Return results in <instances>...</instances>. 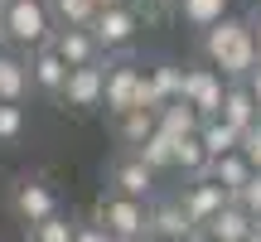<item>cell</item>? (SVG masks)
<instances>
[{"label":"cell","mask_w":261,"mask_h":242,"mask_svg":"<svg viewBox=\"0 0 261 242\" xmlns=\"http://www.w3.org/2000/svg\"><path fill=\"white\" fill-rule=\"evenodd\" d=\"M5 208H10L15 223L34 228V223H44L48 213H58V189L48 184L44 175H19L15 184H10V194H5Z\"/></svg>","instance_id":"3957f363"},{"label":"cell","mask_w":261,"mask_h":242,"mask_svg":"<svg viewBox=\"0 0 261 242\" xmlns=\"http://www.w3.org/2000/svg\"><path fill=\"white\" fill-rule=\"evenodd\" d=\"M48 15H54V29H92L97 5L92 0H44Z\"/></svg>","instance_id":"603a6c76"},{"label":"cell","mask_w":261,"mask_h":242,"mask_svg":"<svg viewBox=\"0 0 261 242\" xmlns=\"http://www.w3.org/2000/svg\"><path fill=\"white\" fill-rule=\"evenodd\" d=\"M0 15L10 25V44L39 49L54 39V15H48L44 0H0Z\"/></svg>","instance_id":"277c9868"},{"label":"cell","mask_w":261,"mask_h":242,"mask_svg":"<svg viewBox=\"0 0 261 242\" xmlns=\"http://www.w3.org/2000/svg\"><path fill=\"white\" fill-rule=\"evenodd\" d=\"M179 204H184V213H189V223H194V228H203L208 218H213L218 208L227 204V189L218 184V179H208V175H198V179H189V184L179 189Z\"/></svg>","instance_id":"30bf717a"},{"label":"cell","mask_w":261,"mask_h":242,"mask_svg":"<svg viewBox=\"0 0 261 242\" xmlns=\"http://www.w3.org/2000/svg\"><path fill=\"white\" fill-rule=\"evenodd\" d=\"M155 184H160V175L136 150H121V155L107 165V189H116V194H126V199H145L150 204V199H155Z\"/></svg>","instance_id":"ba28073f"},{"label":"cell","mask_w":261,"mask_h":242,"mask_svg":"<svg viewBox=\"0 0 261 242\" xmlns=\"http://www.w3.org/2000/svg\"><path fill=\"white\" fill-rule=\"evenodd\" d=\"M24 242H73V233H77V218H68L63 208L58 213H48L44 223H34V228H24Z\"/></svg>","instance_id":"484cf974"},{"label":"cell","mask_w":261,"mask_h":242,"mask_svg":"<svg viewBox=\"0 0 261 242\" xmlns=\"http://www.w3.org/2000/svg\"><path fill=\"white\" fill-rule=\"evenodd\" d=\"M252 228H256V218L247 213L237 199H227V204H223V208H218V213L203 223V233L213 237V242H242L247 233H252Z\"/></svg>","instance_id":"5bb4252c"},{"label":"cell","mask_w":261,"mask_h":242,"mask_svg":"<svg viewBox=\"0 0 261 242\" xmlns=\"http://www.w3.org/2000/svg\"><path fill=\"white\" fill-rule=\"evenodd\" d=\"M184 242H213V237H208V233H203V228H194V233H189Z\"/></svg>","instance_id":"d590c367"},{"label":"cell","mask_w":261,"mask_h":242,"mask_svg":"<svg viewBox=\"0 0 261 242\" xmlns=\"http://www.w3.org/2000/svg\"><path fill=\"white\" fill-rule=\"evenodd\" d=\"M29 58L0 54V102H24L29 97Z\"/></svg>","instance_id":"d6986e66"},{"label":"cell","mask_w":261,"mask_h":242,"mask_svg":"<svg viewBox=\"0 0 261 242\" xmlns=\"http://www.w3.org/2000/svg\"><path fill=\"white\" fill-rule=\"evenodd\" d=\"M179 97H184V68L179 63H150L140 107H165V102H179Z\"/></svg>","instance_id":"4fadbf2b"},{"label":"cell","mask_w":261,"mask_h":242,"mask_svg":"<svg viewBox=\"0 0 261 242\" xmlns=\"http://www.w3.org/2000/svg\"><path fill=\"white\" fill-rule=\"evenodd\" d=\"M174 15L184 19L189 29H213L218 19L227 15V0H179V5H174Z\"/></svg>","instance_id":"cb8c5ba5"},{"label":"cell","mask_w":261,"mask_h":242,"mask_svg":"<svg viewBox=\"0 0 261 242\" xmlns=\"http://www.w3.org/2000/svg\"><path fill=\"white\" fill-rule=\"evenodd\" d=\"M54 49L63 54L68 68H83V63L102 58V44L92 39V29H54Z\"/></svg>","instance_id":"9a60e30c"},{"label":"cell","mask_w":261,"mask_h":242,"mask_svg":"<svg viewBox=\"0 0 261 242\" xmlns=\"http://www.w3.org/2000/svg\"><path fill=\"white\" fill-rule=\"evenodd\" d=\"M247 87H252V97H256V107H261V63L252 68V78H247Z\"/></svg>","instance_id":"1f68e13d"},{"label":"cell","mask_w":261,"mask_h":242,"mask_svg":"<svg viewBox=\"0 0 261 242\" xmlns=\"http://www.w3.org/2000/svg\"><path fill=\"white\" fill-rule=\"evenodd\" d=\"M237 204H242V208H247V213H252V218H256V228H261V170H256V175H252V179H247V184H242V189H237Z\"/></svg>","instance_id":"83f0119b"},{"label":"cell","mask_w":261,"mask_h":242,"mask_svg":"<svg viewBox=\"0 0 261 242\" xmlns=\"http://www.w3.org/2000/svg\"><path fill=\"white\" fill-rule=\"evenodd\" d=\"M140 92H145V63H112V54H107V97L102 107L112 116L130 112V107H140Z\"/></svg>","instance_id":"52a82bcc"},{"label":"cell","mask_w":261,"mask_h":242,"mask_svg":"<svg viewBox=\"0 0 261 242\" xmlns=\"http://www.w3.org/2000/svg\"><path fill=\"white\" fill-rule=\"evenodd\" d=\"M112 121H116V140H121L126 150H136L140 140H145L150 131L160 126V107H130V112L112 116Z\"/></svg>","instance_id":"e0dca14e"},{"label":"cell","mask_w":261,"mask_h":242,"mask_svg":"<svg viewBox=\"0 0 261 242\" xmlns=\"http://www.w3.org/2000/svg\"><path fill=\"white\" fill-rule=\"evenodd\" d=\"M198 126H203V116L194 112V107L179 97V102H165L160 107V131L165 136H174V140H184V136H198Z\"/></svg>","instance_id":"44dd1931"},{"label":"cell","mask_w":261,"mask_h":242,"mask_svg":"<svg viewBox=\"0 0 261 242\" xmlns=\"http://www.w3.org/2000/svg\"><path fill=\"white\" fill-rule=\"evenodd\" d=\"M174 146H179V140H174V136H165V131L155 126V131H150V136L136 146V155L145 160L155 175H169V170H174Z\"/></svg>","instance_id":"7402d4cb"},{"label":"cell","mask_w":261,"mask_h":242,"mask_svg":"<svg viewBox=\"0 0 261 242\" xmlns=\"http://www.w3.org/2000/svg\"><path fill=\"white\" fill-rule=\"evenodd\" d=\"M29 83H34L39 92H48V97L63 92L68 63H63V54L54 49V39H48V44H39V49H29Z\"/></svg>","instance_id":"8fae6325"},{"label":"cell","mask_w":261,"mask_h":242,"mask_svg":"<svg viewBox=\"0 0 261 242\" xmlns=\"http://www.w3.org/2000/svg\"><path fill=\"white\" fill-rule=\"evenodd\" d=\"M140 25H145V15H140L136 5H112V10H97L92 39L102 44V54H126V49L136 44Z\"/></svg>","instance_id":"5b68a950"},{"label":"cell","mask_w":261,"mask_h":242,"mask_svg":"<svg viewBox=\"0 0 261 242\" xmlns=\"http://www.w3.org/2000/svg\"><path fill=\"white\" fill-rule=\"evenodd\" d=\"M256 5H261V0H256Z\"/></svg>","instance_id":"f35d334b"},{"label":"cell","mask_w":261,"mask_h":242,"mask_svg":"<svg viewBox=\"0 0 261 242\" xmlns=\"http://www.w3.org/2000/svg\"><path fill=\"white\" fill-rule=\"evenodd\" d=\"M189 233H194V223H189L179 194L174 199H150V237L155 242H184Z\"/></svg>","instance_id":"7c38bea8"},{"label":"cell","mask_w":261,"mask_h":242,"mask_svg":"<svg viewBox=\"0 0 261 242\" xmlns=\"http://www.w3.org/2000/svg\"><path fill=\"white\" fill-rule=\"evenodd\" d=\"M130 242H155V237H130Z\"/></svg>","instance_id":"74e56055"},{"label":"cell","mask_w":261,"mask_h":242,"mask_svg":"<svg viewBox=\"0 0 261 242\" xmlns=\"http://www.w3.org/2000/svg\"><path fill=\"white\" fill-rule=\"evenodd\" d=\"M242 242H261V228H252V233H247V237H242Z\"/></svg>","instance_id":"8d00e7d4"},{"label":"cell","mask_w":261,"mask_h":242,"mask_svg":"<svg viewBox=\"0 0 261 242\" xmlns=\"http://www.w3.org/2000/svg\"><path fill=\"white\" fill-rule=\"evenodd\" d=\"M174 170L184 179H198V175H208V150H203V140L198 136H184L174 146Z\"/></svg>","instance_id":"d4e9b609"},{"label":"cell","mask_w":261,"mask_h":242,"mask_svg":"<svg viewBox=\"0 0 261 242\" xmlns=\"http://www.w3.org/2000/svg\"><path fill=\"white\" fill-rule=\"evenodd\" d=\"M10 49V25H5V15H0V54Z\"/></svg>","instance_id":"836d02e7"},{"label":"cell","mask_w":261,"mask_h":242,"mask_svg":"<svg viewBox=\"0 0 261 242\" xmlns=\"http://www.w3.org/2000/svg\"><path fill=\"white\" fill-rule=\"evenodd\" d=\"M252 175H256V170L247 165V155H242V150H227V155L208 160V179H218V184L227 189V199H237V189H242Z\"/></svg>","instance_id":"ac0fdd59"},{"label":"cell","mask_w":261,"mask_h":242,"mask_svg":"<svg viewBox=\"0 0 261 242\" xmlns=\"http://www.w3.org/2000/svg\"><path fill=\"white\" fill-rule=\"evenodd\" d=\"M107 97V54L97 63H83V68H68V83L58 92V102L73 107V112H97Z\"/></svg>","instance_id":"8992f818"},{"label":"cell","mask_w":261,"mask_h":242,"mask_svg":"<svg viewBox=\"0 0 261 242\" xmlns=\"http://www.w3.org/2000/svg\"><path fill=\"white\" fill-rule=\"evenodd\" d=\"M237 150L247 155V165H252V170H261V121L242 131V146H237Z\"/></svg>","instance_id":"f1b7e54d"},{"label":"cell","mask_w":261,"mask_h":242,"mask_svg":"<svg viewBox=\"0 0 261 242\" xmlns=\"http://www.w3.org/2000/svg\"><path fill=\"white\" fill-rule=\"evenodd\" d=\"M218 116H223L227 126H237V131L256 126V121H261V107H256L252 87H247V83H227V97H223V112H218Z\"/></svg>","instance_id":"2e32d148"},{"label":"cell","mask_w":261,"mask_h":242,"mask_svg":"<svg viewBox=\"0 0 261 242\" xmlns=\"http://www.w3.org/2000/svg\"><path fill=\"white\" fill-rule=\"evenodd\" d=\"M223 97H227V78L218 73L213 63L184 68V102L194 107L198 116H218L223 112Z\"/></svg>","instance_id":"9c48e42d"},{"label":"cell","mask_w":261,"mask_h":242,"mask_svg":"<svg viewBox=\"0 0 261 242\" xmlns=\"http://www.w3.org/2000/svg\"><path fill=\"white\" fill-rule=\"evenodd\" d=\"M203 63H213L227 83H247L252 68L261 63V49L252 34V19L242 15H223L213 29H203Z\"/></svg>","instance_id":"6da1fadb"},{"label":"cell","mask_w":261,"mask_h":242,"mask_svg":"<svg viewBox=\"0 0 261 242\" xmlns=\"http://www.w3.org/2000/svg\"><path fill=\"white\" fill-rule=\"evenodd\" d=\"M198 140H203L208 160H218V155H227V150H237V146H242V131H237V126H227L223 116H203V126H198Z\"/></svg>","instance_id":"ffe728a7"},{"label":"cell","mask_w":261,"mask_h":242,"mask_svg":"<svg viewBox=\"0 0 261 242\" xmlns=\"http://www.w3.org/2000/svg\"><path fill=\"white\" fill-rule=\"evenodd\" d=\"M174 5H179V0H136V10H140L145 19H155L160 10H174Z\"/></svg>","instance_id":"4dcf8cb0"},{"label":"cell","mask_w":261,"mask_h":242,"mask_svg":"<svg viewBox=\"0 0 261 242\" xmlns=\"http://www.w3.org/2000/svg\"><path fill=\"white\" fill-rule=\"evenodd\" d=\"M24 136V107L19 102H0V146H15Z\"/></svg>","instance_id":"4316f807"},{"label":"cell","mask_w":261,"mask_h":242,"mask_svg":"<svg viewBox=\"0 0 261 242\" xmlns=\"http://www.w3.org/2000/svg\"><path fill=\"white\" fill-rule=\"evenodd\" d=\"M97 10H112V5H136V0H92Z\"/></svg>","instance_id":"e575fe53"},{"label":"cell","mask_w":261,"mask_h":242,"mask_svg":"<svg viewBox=\"0 0 261 242\" xmlns=\"http://www.w3.org/2000/svg\"><path fill=\"white\" fill-rule=\"evenodd\" d=\"M73 242H116V237L107 233L97 218H83V223H77V233H73Z\"/></svg>","instance_id":"f546056e"},{"label":"cell","mask_w":261,"mask_h":242,"mask_svg":"<svg viewBox=\"0 0 261 242\" xmlns=\"http://www.w3.org/2000/svg\"><path fill=\"white\" fill-rule=\"evenodd\" d=\"M97 223L107 228L116 242H130V237H150V204L145 199H126L116 194V189H107L102 199H97Z\"/></svg>","instance_id":"7a4b0ae2"},{"label":"cell","mask_w":261,"mask_h":242,"mask_svg":"<svg viewBox=\"0 0 261 242\" xmlns=\"http://www.w3.org/2000/svg\"><path fill=\"white\" fill-rule=\"evenodd\" d=\"M247 19H252V34H256V49H261V5H252V15H247Z\"/></svg>","instance_id":"d6a6232c"}]
</instances>
